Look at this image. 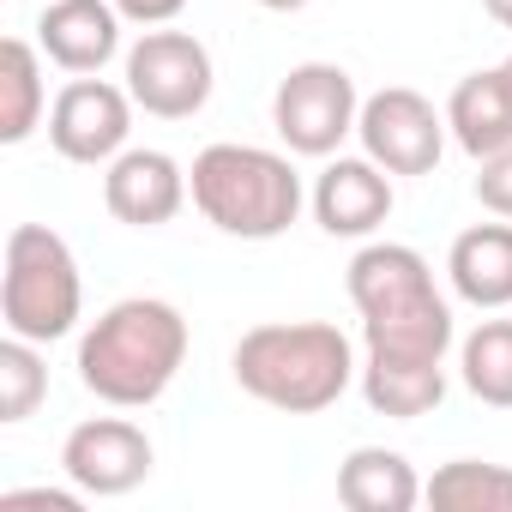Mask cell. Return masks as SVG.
<instances>
[{"label":"cell","mask_w":512,"mask_h":512,"mask_svg":"<svg viewBox=\"0 0 512 512\" xmlns=\"http://www.w3.org/2000/svg\"><path fill=\"white\" fill-rule=\"evenodd\" d=\"M350 302L362 314V398L374 416L416 422L446 398V350L458 344L434 266L404 241H368L350 260Z\"/></svg>","instance_id":"1"},{"label":"cell","mask_w":512,"mask_h":512,"mask_svg":"<svg viewBox=\"0 0 512 512\" xmlns=\"http://www.w3.org/2000/svg\"><path fill=\"white\" fill-rule=\"evenodd\" d=\"M187 314L163 296H127L79 332V386L115 410L157 404L187 368Z\"/></svg>","instance_id":"2"},{"label":"cell","mask_w":512,"mask_h":512,"mask_svg":"<svg viewBox=\"0 0 512 512\" xmlns=\"http://www.w3.org/2000/svg\"><path fill=\"white\" fill-rule=\"evenodd\" d=\"M229 374L253 404L284 416H320L356 386L362 362L332 320H266L235 338Z\"/></svg>","instance_id":"3"},{"label":"cell","mask_w":512,"mask_h":512,"mask_svg":"<svg viewBox=\"0 0 512 512\" xmlns=\"http://www.w3.org/2000/svg\"><path fill=\"white\" fill-rule=\"evenodd\" d=\"M187 187H193L199 217L235 241H278L308 205V187L284 151L235 145V139L205 145L187 169Z\"/></svg>","instance_id":"4"},{"label":"cell","mask_w":512,"mask_h":512,"mask_svg":"<svg viewBox=\"0 0 512 512\" xmlns=\"http://www.w3.org/2000/svg\"><path fill=\"white\" fill-rule=\"evenodd\" d=\"M0 320L13 338L55 344L85 320V278L67 235L49 223H13L0 253Z\"/></svg>","instance_id":"5"},{"label":"cell","mask_w":512,"mask_h":512,"mask_svg":"<svg viewBox=\"0 0 512 512\" xmlns=\"http://www.w3.org/2000/svg\"><path fill=\"white\" fill-rule=\"evenodd\" d=\"M121 79H127V91H133V103L145 115H157V121H193L211 103L217 67H211V49L193 31L145 25L139 43H127V55H121Z\"/></svg>","instance_id":"6"},{"label":"cell","mask_w":512,"mask_h":512,"mask_svg":"<svg viewBox=\"0 0 512 512\" xmlns=\"http://www.w3.org/2000/svg\"><path fill=\"white\" fill-rule=\"evenodd\" d=\"M362 121V91L338 61H302L272 91V127L290 157H338Z\"/></svg>","instance_id":"7"},{"label":"cell","mask_w":512,"mask_h":512,"mask_svg":"<svg viewBox=\"0 0 512 512\" xmlns=\"http://www.w3.org/2000/svg\"><path fill=\"white\" fill-rule=\"evenodd\" d=\"M356 139H362V151H368L386 175H434L452 133H446V109H434L422 91L386 85V91L362 97Z\"/></svg>","instance_id":"8"},{"label":"cell","mask_w":512,"mask_h":512,"mask_svg":"<svg viewBox=\"0 0 512 512\" xmlns=\"http://www.w3.org/2000/svg\"><path fill=\"white\" fill-rule=\"evenodd\" d=\"M133 91L127 85H109L97 73L61 85V97L49 103V145L67 157V163H85V169H109L127 139H133Z\"/></svg>","instance_id":"9"},{"label":"cell","mask_w":512,"mask_h":512,"mask_svg":"<svg viewBox=\"0 0 512 512\" xmlns=\"http://www.w3.org/2000/svg\"><path fill=\"white\" fill-rule=\"evenodd\" d=\"M157 464V446L139 422L127 416H91L67 434L61 446V470L79 494L91 500H115V494H133Z\"/></svg>","instance_id":"10"},{"label":"cell","mask_w":512,"mask_h":512,"mask_svg":"<svg viewBox=\"0 0 512 512\" xmlns=\"http://www.w3.org/2000/svg\"><path fill=\"white\" fill-rule=\"evenodd\" d=\"M193 199L187 187V169L157 151V145H127L109 169H103V205L115 223L127 229H163L181 205Z\"/></svg>","instance_id":"11"},{"label":"cell","mask_w":512,"mask_h":512,"mask_svg":"<svg viewBox=\"0 0 512 512\" xmlns=\"http://www.w3.org/2000/svg\"><path fill=\"white\" fill-rule=\"evenodd\" d=\"M392 175L362 151V157H326V169L314 175V223L326 235H344V241H368L386 217H392Z\"/></svg>","instance_id":"12"},{"label":"cell","mask_w":512,"mask_h":512,"mask_svg":"<svg viewBox=\"0 0 512 512\" xmlns=\"http://www.w3.org/2000/svg\"><path fill=\"white\" fill-rule=\"evenodd\" d=\"M121 7L115 0H43V19H37V49L61 67V73H73V79H85V73H103L115 55H127L121 49Z\"/></svg>","instance_id":"13"},{"label":"cell","mask_w":512,"mask_h":512,"mask_svg":"<svg viewBox=\"0 0 512 512\" xmlns=\"http://www.w3.org/2000/svg\"><path fill=\"white\" fill-rule=\"evenodd\" d=\"M446 133L464 157H494L512 145V79L506 67H482V73H464L446 97Z\"/></svg>","instance_id":"14"},{"label":"cell","mask_w":512,"mask_h":512,"mask_svg":"<svg viewBox=\"0 0 512 512\" xmlns=\"http://www.w3.org/2000/svg\"><path fill=\"white\" fill-rule=\"evenodd\" d=\"M446 284L470 308H512V217L470 223L446 253Z\"/></svg>","instance_id":"15"},{"label":"cell","mask_w":512,"mask_h":512,"mask_svg":"<svg viewBox=\"0 0 512 512\" xmlns=\"http://www.w3.org/2000/svg\"><path fill=\"white\" fill-rule=\"evenodd\" d=\"M338 500L350 512H410L422 500V476L392 446H356L338 464Z\"/></svg>","instance_id":"16"},{"label":"cell","mask_w":512,"mask_h":512,"mask_svg":"<svg viewBox=\"0 0 512 512\" xmlns=\"http://www.w3.org/2000/svg\"><path fill=\"white\" fill-rule=\"evenodd\" d=\"M43 49L25 37L0 43V145H25L43 115H49V85H43Z\"/></svg>","instance_id":"17"},{"label":"cell","mask_w":512,"mask_h":512,"mask_svg":"<svg viewBox=\"0 0 512 512\" xmlns=\"http://www.w3.org/2000/svg\"><path fill=\"white\" fill-rule=\"evenodd\" d=\"M422 500L440 512H512V464L452 458L422 482Z\"/></svg>","instance_id":"18"},{"label":"cell","mask_w":512,"mask_h":512,"mask_svg":"<svg viewBox=\"0 0 512 512\" xmlns=\"http://www.w3.org/2000/svg\"><path fill=\"white\" fill-rule=\"evenodd\" d=\"M458 380L470 398L512 410V320H482L458 344Z\"/></svg>","instance_id":"19"},{"label":"cell","mask_w":512,"mask_h":512,"mask_svg":"<svg viewBox=\"0 0 512 512\" xmlns=\"http://www.w3.org/2000/svg\"><path fill=\"white\" fill-rule=\"evenodd\" d=\"M43 398H49V362H43V344L7 332V344H0V422H31Z\"/></svg>","instance_id":"20"},{"label":"cell","mask_w":512,"mask_h":512,"mask_svg":"<svg viewBox=\"0 0 512 512\" xmlns=\"http://www.w3.org/2000/svg\"><path fill=\"white\" fill-rule=\"evenodd\" d=\"M476 199H482V211L512 217V145L476 163Z\"/></svg>","instance_id":"21"},{"label":"cell","mask_w":512,"mask_h":512,"mask_svg":"<svg viewBox=\"0 0 512 512\" xmlns=\"http://www.w3.org/2000/svg\"><path fill=\"white\" fill-rule=\"evenodd\" d=\"M79 488L67 494V488H7V494H0V506H7V512H19V506H43V512H79Z\"/></svg>","instance_id":"22"},{"label":"cell","mask_w":512,"mask_h":512,"mask_svg":"<svg viewBox=\"0 0 512 512\" xmlns=\"http://www.w3.org/2000/svg\"><path fill=\"white\" fill-rule=\"evenodd\" d=\"M127 25H175L187 0H115Z\"/></svg>","instance_id":"23"},{"label":"cell","mask_w":512,"mask_h":512,"mask_svg":"<svg viewBox=\"0 0 512 512\" xmlns=\"http://www.w3.org/2000/svg\"><path fill=\"white\" fill-rule=\"evenodd\" d=\"M482 7H488V19H494V25H506V31H512V0H482Z\"/></svg>","instance_id":"24"},{"label":"cell","mask_w":512,"mask_h":512,"mask_svg":"<svg viewBox=\"0 0 512 512\" xmlns=\"http://www.w3.org/2000/svg\"><path fill=\"white\" fill-rule=\"evenodd\" d=\"M260 7H266V13H302L308 0H260Z\"/></svg>","instance_id":"25"},{"label":"cell","mask_w":512,"mask_h":512,"mask_svg":"<svg viewBox=\"0 0 512 512\" xmlns=\"http://www.w3.org/2000/svg\"><path fill=\"white\" fill-rule=\"evenodd\" d=\"M500 67H506V79H512V55H506V61H500Z\"/></svg>","instance_id":"26"}]
</instances>
